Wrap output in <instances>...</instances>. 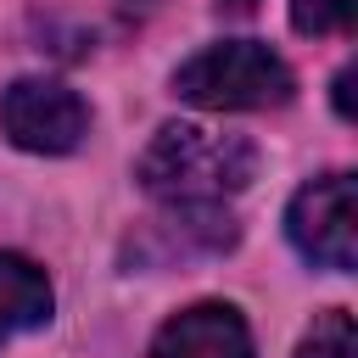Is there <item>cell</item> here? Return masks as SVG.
Instances as JSON below:
<instances>
[{"mask_svg": "<svg viewBox=\"0 0 358 358\" xmlns=\"http://www.w3.org/2000/svg\"><path fill=\"white\" fill-rule=\"evenodd\" d=\"M291 90L296 73L257 39H218L173 73V95L201 112H263V106H285Z\"/></svg>", "mask_w": 358, "mask_h": 358, "instance_id": "2", "label": "cell"}, {"mask_svg": "<svg viewBox=\"0 0 358 358\" xmlns=\"http://www.w3.org/2000/svg\"><path fill=\"white\" fill-rule=\"evenodd\" d=\"M151 358H252V330L229 302H196L157 330Z\"/></svg>", "mask_w": 358, "mask_h": 358, "instance_id": "5", "label": "cell"}, {"mask_svg": "<svg viewBox=\"0 0 358 358\" xmlns=\"http://www.w3.org/2000/svg\"><path fill=\"white\" fill-rule=\"evenodd\" d=\"M224 6H241V11H246V6H257V0H224Z\"/></svg>", "mask_w": 358, "mask_h": 358, "instance_id": "10", "label": "cell"}, {"mask_svg": "<svg viewBox=\"0 0 358 358\" xmlns=\"http://www.w3.org/2000/svg\"><path fill=\"white\" fill-rule=\"evenodd\" d=\"M358 22V0H296L291 6V28L319 39V34H352Z\"/></svg>", "mask_w": 358, "mask_h": 358, "instance_id": "7", "label": "cell"}, {"mask_svg": "<svg viewBox=\"0 0 358 358\" xmlns=\"http://www.w3.org/2000/svg\"><path fill=\"white\" fill-rule=\"evenodd\" d=\"M285 235L308 263L347 274L358 263V224H352V173H324L302 185L285 207Z\"/></svg>", "mask_w": 358, "mask_h": 358, "instance_id": "4", "label": "cell"}, {"mask_svg": "<svg viewBox=\"0 0 358 358\" xmlns=\"http://www.w3.org/2000/svg\"><path fill=\"white\" fill-rule=\"evenodd\" d=\"M50 319V280L39 263L0 252V347L22 330H39Z\"/></svg>", "mask_w": 358, "mask_h": 358, "instance_id": "6", "label": "cell"}, {"mask_svg": "<svg viewBox=\"0 0 358 358\" xmlns=\"http://www.w3.org/2000/svg\"><path fill=\"white\" fill-rule=\"evenodd\" d=\"M0 134L22 151L62 157L90 134V106L56 78H17L0 95Z\"/></svg>", "mask_w": 358, "mask_h": 358, "instance_id": "3", "label": "cell"}, {"mask_svg": "<svg viewBox=\"0 0 358 358\" xmlns=\"http://www.w3.org/2000/svg\"><path fill=\"white\" fill-rule=\"evenodd\" d=\"M352 352H358V341H352V319H347V308L319 313L313 330H308L302 347H296V358H352Z\"/></svg>", "mask_w": 358, "mask_h": 358, "instance_id": "8", "label": "cell"}, {"mask_svg": "<svg viewBox=\"0 0 358 358\" xmlns=\"http://www.w3.org/2000/svg\"><path fill=\"white\" fill-rule=\"evenodd\" d=\"M257 173V145L229 129L162 123L140 151V185L162 201H224Z\"/></svg>", "mask_w": 358, "mask_h": 358, "instance_id": "1", "label": "cell"}, {"mask_svg": "<svg viewBox=\"0 0 358 358\" xmlns=\"http://www.w3.org/2000/svg\"><path fill=\"white\" fill-rule=\"evenodd\" d=\"M336 112H341V117H352V67H341V73H336Z\"/></svg>", "mask_w": 358, "mask_h": 358, "instance_id": "9", "label": "cell"}]
</instances>
